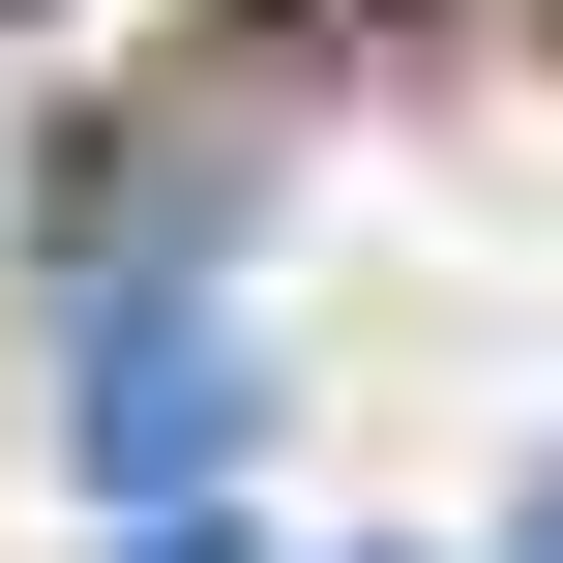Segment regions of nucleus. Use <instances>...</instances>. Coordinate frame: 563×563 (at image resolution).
<instances>
[{"label":"nucleus","mask_w":563,"mask_h":563,"mask_svg":"<svg viewBox=\"0 0 563 563\" xmlns=\"http://www.w3.org/2000/svg\"><path fill=\"white\" fill-rule=\"evenodd\" d=\"M534 563H563V475H534Z\"/></svg>","instance_id":"nucleus-2"},{"label":"nucleus","mask_w":563,"mask_h":563,"mask_svg":"<svg viewBox=\"0 0 563 563\" xmlns=\"http://www.w3.org/2000/svg\"><path fill=\"white\" fill-rule=\"evenodd\" d=\"M89 445H119L148 505L208 475V297H178V267H89Z\"/></svg>","instance_id":"nucleus-1"},{"label":"nucleus","mask_w":563,"mask_h":563,"mask_svg":"<svg viewBox=\"0 0 563 563\" xmlns=\"http://www.w3.org/2000/svg\"><path fill=\"white\" fill-rule=\"evenodd\" d=\"M534 30H563V0H534Z\"/></svg>","instance_id":"nucleus-3"}]
</instances>
